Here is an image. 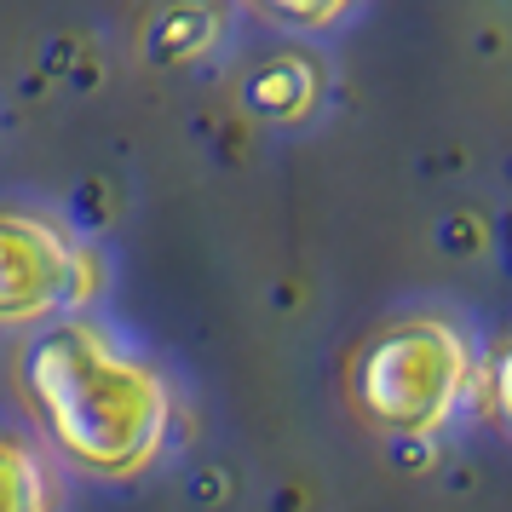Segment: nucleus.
Returning a JSON list of instances; mask_svg holds the SVG:
<instances>
[{
	"instance_id": "nucleus-1",
	"label": "nucleus",
	"mask_w": 512,
	"mask_h": 512,
	"mask_svg": "<svg viewBox=\"0 0 512 512\" xmlns=\"http://www.w3.org/2000/svg\"><path fill=\"white\" fill-rule=\"evenodd\" d=\"M18 386L58 461L75 472L127 484L162 461L173 392L93 317H58L41 328L18 363Z\"/></svg>"
},
{
	"instance_id": "nucleus-2",
	"label": "nucleus",
	"mask_w": 512,
	"mask_h": 512,
	"mask_svg": "<svg viewBox=\"0 0 512 512\" xmlns=\"http://www.w3.org/2000/svg\"><path fill=\"white\" fill-rule=\"evenodd\" d=\"M478 351L449 317H397L351 363V403L380 432L432 438L478 397Z\"/></svg>"
},
{
	"instance_id": "nucleus-3",
	"label": "nucleus",
	"mask_w": 512,
	"mask_h": 512,
	"mask_svg": "<svg viewBox=\"0 0 512 512\" xmlns=\"http://www.w3.org/2000/svg\"><path fill=\"white\" fill-rule=\"evenodd\" d=\"M104 259L75 242L58 219L0 208V328H35L81 317L104 294Z\"/></svg>"
},
{
	"instance_id": "nucleus-4",
	"label": "nucleus",
	"mask_w": 512,
	"mask_h": 512,
	"mask_svg": "<svg viewBox=\"0 0 512 512\" xmlns=\"http://www.w3.org/2000/svg\"><path fill=\"white\" fill-rule=\"evenodd\" d=\"M0 512H58V484L24 438L0 432Z\"/></svg>"
},
{
	"instance_id": "nucleus-5",
	"label": "nucleus",
	"mask_w": 512,
	"mask_h": 512,
	"mask_svg": "<svg viewBox=\"0 0 512 512\" xmlns=\"http://www.w3.org/2000/svg\"><path fill=\"white\" fill-rule=\"evenodd\" d=\"M254 6L271 12V18L288 24V29H334L357 0H254Z\"/></svg>"
},
{
	"instance_id": "nucleus-6",
	"label": "nucleus",
	"mask_w": 512,
	"mask_h": 512,
	"mask_svg": "<svg viewBox=\"0 0 512 512\" xmlns=\"http://www.w3.org/2000/svg\"><path fill=\"white\" fill-rule=\"evenodd\" d=\"M478 392L489 397V415L501 420V426H507V438H512V334L489 351L484 374H478Z\"/></svg>"
}]
</instances>
